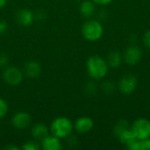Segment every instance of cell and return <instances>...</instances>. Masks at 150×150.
<instances>
[{
    "label": "cell",
    "mask_w": 150,
    "mask_h": 150,
    "mask_svg": "<svg viewBox=\"0 0 150 150\" xmlns=\"http://www.w3.org/2000/svg\"><path fill=\"white\" fill-rule=\"evenodd\" d=\"M88 75L94 80L103 79L108 73L109 66L106 60L98 55L90 57L86 63Z\"/></svg>",
    "instance_id": "obj_1"
},
{
    "label": "cell",
    "mask_w": 150,
    "mask_h": 150,
    "mask_svg": "<svg viewBox=\"0 0 150 150\" xmlns=\"http://www.w3.org/2000/svg\"><path fill=\"white\" fill-rule=\"evenodd\" d=\"M104 33L102 24L97 19H89L83 23L82 26V34L87 40H98Z\"/></svg>",
    "instance_id": "obj_2"
},
{
    "label": "cell",
    "mask_w": 150,
    "mask_h": 150,
    "mask_svg": "<svg viewBox=\"0 0 150 150\" xmlns=\"http://www.w3.org/2000/svg\"><path fill=\"white\" fill-rule=\"evenodd\" d=\"M51 133L59 139L66 138L70 135L73 130V124L68 118L60 117L55 119L51 124Z\"/></svg>",
    "instance_id": "obj_3"
},
{
    "label": "cell",
    "mask_w": 150,
    "mask_h": 150,
    "mask_svg": "<svg viewBox=\"0 0 150 150\" xmlns=\"http://www.w3.org/2000/svg\"><path fill=\"white\" fill-rule=\"evenodd\" d=\"M131 129L138 140H144L150 137V121L147 119L141 118L134 120Z\"/></svg>",
    "instance_id": "obj_4"
},
{
    "label": "cell",
    "mask_w": 150,
    "mask_h": 150,
    "mask_svg": "<svg viewBox=\"0 0 150 150\" xmlns=\"http://www.w3.org/2000/svg\"><path fill=\"white\" fill-rule=\"evenodd\" d=\"M137 85V77L132 74H127L120 78L118 88L120 93H122L123 95H130L136 90Z\"/></svg>",
    "instance_id": "obj_5"
},
{
    "label": "cell",
    "mask_w": 150,
    "mask_h": 150,
    "mask_svg": "<svg viewBox=\"0 0 150 150\" xmlns=\"http://www.w3.org/2000/svg\"><path fill=\"white\" fill-rule=\"evenodd\" d=\"M142 57V50L138 46H129L124 52L123 60L128 65H135L137 64Z\"/></svg>",
    "instance_id": "obj_6"
},
{
    "label": "cell",
    "mask_w": 150,
    "mask_h": 150,
    "mask_svg": "<svg viewBox=\"0 0 150 150\" xmlns=\"http://www.w3.org/2000/svg\"><path fill=\"white\" fill-rule=\"evenodd\" d=\"M3 78L4 82L10 85H18L22 81L23 74L15 67H7L4 71Z\"/></svg>",
    "instance_id": "obj_7"
},
{
    "label": "cell",
    "mask_w": 150,
    "mask_h": 150,
    "mask_svg": "<svg viewBox=\"0 0 150 150\" xmlns=\"http://www.w3.org/2000/svg\"><path fill=\"white\" fill-rule=\"evenodd\" d=\"M31 123V117L27 112H17L11 119V124L14 127L17 129L24 130Z\"/></svg>",
    "instance_id": "obj_8"
},
{
    "label": "cell",
    "mask_w": 150,
    "mask_h": 150,
    "mask_svg": "<svg viewBox=\"0 0 150 150\" xmlns=\"http://www.w3.org/2000/svg\"><path fill=\"white\" fill-rule=\"evenodd\" d=\"M94 126L93 120L89 117H81L75 122V129L80 134H85L90 132Z\"/></svg>",
    "instance_id": "obj_9"
},
{
    "label": "cell",
    "mask_w": 150,
    "mask_h": 150,
    "mask_svg": "<svg viewBox=\"0 0 150 150\" xmlns=\"http://www.w3.org/2000/svg\"><path fill=\"white\" fill-rule=\"evenodd\" d=\"M41 146L44 150H61L62 145L60 142V139L54 135H47L41 141Z\"/></svg>",
    "instance_id": "obj_10"
},
{
    "label": "cell",
    "mask_w": 150,
    "mask_h": 150,
    "mask_svg": "<svg viewBox=\"0 0 150 150\" xmlns=\"http://www.w3.org/2000/svg\"><path fill=\"white\" fill-rule=\"evenodd\" d=\"M17 22L23 26H29L33 22V14L31 11L23 9L20 10L16 15Z\"/></svg>",
    "instance_id": "obj_11"
},
{
    "label": "cell",
    "mask_w": 150,
    "mask_h": 150,
    "mask_svg": "<svg viewBox=\"0 0 150 150\" xmlns=\"http://www.w3.org/2000/svg\"><path fill=\"white\" fill-rule=\"evenodd\" d=\"M122 62H123V54L118 50L111 51L106 58V62L109 68L112 69L119 68L122 64Z\"/></svg>",
    "instance_id": "obj_12"
},
{
    "label": "cell",
    "mask_w": 150,
    "mask_h": 150,
    "mask_svg": "<svg viewBox=\"0 0 150 150\" xmlns=\"http://www.w3.org/2000/svg\"><path fill=\"white\" fill-rule=\"evenodd\" d=\"M24 71L27 76L31 78H36L40 75L41 68L40 65L36 62H28L25 65Z\"/></svg>",
    "instance_id": "obj_13"
},
{
    "label": "cell",
    "mask_w": 150,
    "mask_h": 150,
    "mask_svg": "<svg viewBox=\"0 0 150 150\" xmlns=\"http://www.w3.org/2000/svg\"><path fill=\"white\" fill-rule=\"evenodd\" d=\"M32 135L35 140L42 141L45 137L48 135V128L42 123H38L34 125L32 128Z\"/></svg>",
    "instance_id": "obj_14"
},
{
    "label": "cell",
    "mask_w": 150,
    "mask_h": 150,
    "mask_svg": "<svg viewBox=\"0 0 150 150\" xmlns=\"http://www.w3.org/2000/svg\"><path fill=\"white\" fill-rule=\"evenodd\" d=\"M95 11H96L95 4L91 0V1L90 0L83 1L80 5V12L86 18H91L94 15Z\"/></svg>",
    "instance_id": "obj_15"
},
{
    "label": "cell",
    "mask_w": 150,
    "mask_h": 150,
    "mask_svg": "<svg viewBox=\"0 0 150 150\" xmlns=\"http://www.w3.org/2000/svg\"><path fill=\"white\" fill-rule=\"evenodd\" d=\"M117 138L125 146L128 145L130 142H132L133 141L136 140V137L134 136V133H133V131H132L131 128H129V129L125 130L124 132H122Z\"/></svg>",
    "instance_id": "obj_16"
},
{
    "label": "cell",
    "mask_w": 150,
    "mask_h": 150,
    "mask_svg": "<svg viewBox=\"0 0 150 150\" xmlns=\"http://www.w3.org/2000/svg\"><path fill=\"white\" fill-rule=\"evenodd\" d=\"M129 128H131L130 123L127 120H120L115 124V126L113 127V134L116 137H118L122 132H124L125 130H127Z\"/></svg>",
    "instance_id": "obj_17"
},
{
    "label": "cell",
    "mask_w": 150,
    "mask_h": 150,
    "mask_svg": "<svg viewBox=\"0 0 150 150\" xmlns=\"http://www.w3.org/2000/svg\"><path fill=\"white\" fill-rule=\"evenodd\" d=\"M101 89L102 91H104V93L109 95V94H112L115 91V85L112 83V82H109V81H106V82H104L101 85Z\"/></svg>",
    "instance_id": "obj_18"
},
{
    "label": "cell",
    "mask_w": 150,
    "mask_h": 150,
    "mask_svg": "<svg viewBox=\"0 0 150 150\" xmlns=\"http://www.w3.org/2000/svg\"><path fill=\"white\" fill-rule=\"evenodd\" d=\"M22 149L24 150H39L40 147L36 142H28L23 145Z\"/></svg>",
    "instance_id": "obj_19"
},
{
    "label": "cell",
    "mask_w": 150,
    "mask_h": 150,
    "mask_svg": "<svg viewBox=\"0 0 150 150\" xmlns=\"http://www.w3.org/2000/svg\"><path fill=\"white\" fill-rule=\"evenodd\" d=\"M8 112V105L5 101L0 98V119L4 118Z\"/></svg>",
    "instance_id": "obj_20"
},
{
    "label": "cell",
    "mask_w": 150,
    "mask_h": 150,
    "mask_svg": "<svg viewBox=\"0 0 150 150\" xmlns=\"http://www.w3.org/2000/svg\"><path fill=\"white\" fill-rule=\"evenodd\" d=\"M140 150H150V137L140 140Z\"/></svg>",
    "instance_id": "obj_21"
},
{
    "label": "cell",
    "mask_w": 150,
    "mask_h": 150,
    "mask_svg": "<svg viewBox=\"0 0 150 150\" xmlns=\"http://www.w3.org/2000/svg\"><path fill=\"white\" fill-rule=\"evenodd\" d=\"M85 90L88 92V94H95L97 92V85L94 83L91 82L86 85Z\"/></svg>",
    "instance_id": "obj_22"
},
{
    "label": "cell",
    "mask_w": 150,
    "mask_h": 150,
    "mask_svg": "<svg viewBox=\"0 0 150 150\" xmlns=\"http://www.w3.org/2000/svg\"><path fill=\"white\" fill-rule=\"evenodd\" d=\"M142 41H143L144 46L146 47L150 48V29L144 33L143 38H142Z\"/></svg>",
    "instance_id": "obj_23"
},
{
    "label": "cell",
    "mask_w": 150,
    "mask_h": 150,
    "mask_svg": "<svg viewBox=\"0 0 150 150\" xmlns=\"http://www.w3.org/2000/svg\"><path fill=\"white\" fill-rule=\"evenodd\" d=\"M9 63V57L4 54H0V67H6Z\"/></svg>",
    "instance_id": "obj_24"
},
{
    "label": "cell",
    "mask_w": 150,
    "mask_h": 150,
    "mask_svg": "<svg viewBox=\"0 0 150 150\" xmlns=\"http://www.w3.org/2000/svg\"><path fill=\"white\" fill-rule=\"evenodd\" d=\"M95 4L98 5H108L110 4L113 0H91Z\"/></svg>",
    "instance_id": "obj_25"
},
{
    "label": "cell",
    "mask_w": 150,
    "mask_h": 150,
    "mask_svg": "<svg viewBox=\"0 0 150 150\" xmlns=\"http://www.w3.org/2000/svg\"><path fill=\"white\" fill-rule=\"evenodd\" d=\"M7 30V23L4 20H0V34H3Z\"/></svg>",
    "instance_id": "obj_26"
},
{
    "label": "cell",
    "mask_w": 150,
    "mask_h": 150,
    "mask_svg": "<svg viewBox=\"0 0 150 150\" xmlns=\"http://www.w3.org/2000/svg\"><path fill=\"white\" fill-rule=\"evenodd\" d=\"M5 149H11V150H18V149L17 148V147H15V146H12V145H9V146H6L5 148H4Z\"/></svg>",
    "instance_id": "obj_27"
},
{
    "label": "cell",
    "mask_w": 150,
    "mask_h": 150,
    "mask_svg": "<svg viewBox=\"0 0 150 150\" xmlns=\"http://www.w3.org/2000/svg\"><path fill=\"white\" fill-rule=\"evenodd\" d=\"M6 4V0H0V8L4 7Z\"/></svg>",
    "instance_id": "obj_28"
}]
</instances>
